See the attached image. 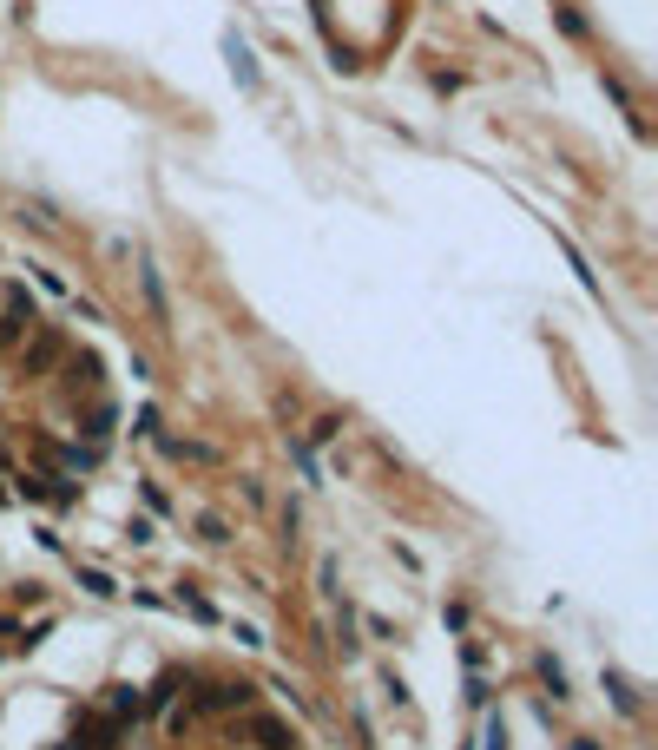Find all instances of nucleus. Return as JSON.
I'll return each instance as SVG.
<instances>
[{
    "label": "nucleus",
    "instance_id": "obj_1",
    "mask_svg": "<svg viewBox=\"0 0 658 750\" xmlns=\"http://www.w3.org/2000/svg\"><path fill=\"white\" fill-rule=\"evenodd\" d=\"M224 60H231V73H237V86H244V93H257V86H264V79H257V60H251V47H244L237 33H224Z\"/></svg>",
    "mask_w": 658,
    "mask_h": 750
},
{
    "label": "nucleus",
    "instance_id": "obj_2",
    "mask_svg": "<svg viewBox=\"0 0 658 750\" xmlns=\"http://www.w3.org/2000/svg\"><path fill=\"white\" fill-rule=\"evenodd\" d=\"M251 698H257L251 685H231V678H224V685H211V691H204L198 704H204V711H244V704H251Z\"/></svg>",
    "mask_w": 658,
    "mask_h": 750
},
{
    "label": "nucleus",
    "instance_id": "obj_3",
    "mask_svg": "<svg viewBox=\"0 0 658 750\" xmlns=\"http://www.w3.org/2000/svg\"><path fill=\"white\" fill-rule=\"evenodd\" d=\"M251 737H257V744H264V750H297V737H290V724H277V718H257V724H251Z\"/></svg>",
    "mask_w": 658,
    "mask_h": 750
},
{
    "label": "nucleus",
    "instance_id": "obj_4",
    "mask_svg": "<svg viewBox=\"0 0 658 750\" xmlns=\"http://www.w3.org/2000/svg\"><path fill=\"white\" fill-rule=\"evenodd\" d=\"M106 711H112V718H119V724H126V718H139V711H145V698H139V691H132V685H112Z\"/></svg>",
    "mask_w": 658,
    "mask_h": 750
},
{
    "label": "nucleus",
    "instance_id": "obj_5",
    "mask_svg": "<svg viewBox=\"0 0 658 750\" xmlns=\"http://www.w3.org/2000/svg\"><path fill=\"white\" fill-rule=\"evenodd\" d=\"M481 750H507V724H501V711H487V718H481Z\"/></svg>",
    "mask_w": 658,
    "mask_h": 750
},
{
    "label": "nucleus",
    "instance_id": "obj_6",
    "mask_svg": "<svg viewBox=\"0 0 658 750\" xmlns=\"http://www.w3.org/2000/svg\"><path fill=\"white\" fill-rule=\"evenodd\" d=\"M79 586H86L93 599H112V593H119V586H112V579L99 573V566H79Z\"/></svg>",
    "mask_w": 658,
    "mask_h": 750
},
{
    "label": "nucleus",
    "instance_id": "obj_7",
    "mask_svg": "<svg viewBox=\"0 0 658 750\" xmlns=\"http://www.w3.org/2000/svg\"><path fill=\"white\" fill-rule=\"evenodd\" d=\"M178 606H185V612H191V619H204V625H211V619H218V612H211V599H198V593H185V586H178Z\"/></svg>",
    "mask_w": 658,
    "mask_h": 750
},
{
    "label": "nucleus",
    "instance_id": "obj_8",
    "mask_svg": "<svg viewBox=\"0 0 658 750\" xmlns=\"http://www.w3.org/2000/svg\"><path fill=\"white\" fill-rule=\"evenodd\" d=\"M540 678H547V691H553V698H566V672L553 665V658H540Z\"/></svg>",
    "mask_w": 658,
    "mask_h": 750
},
{
    "label": "nucleus",
    "instance_id": "obj_9",
    "mask_svg": "<svg viewBox=\"0 0 658 750\" xmlns=\"http://www.w3.org/2000/svg\"><path fill=\"white\" fill-rule=\"evenodd\" d=\"M145 303H152V310L165 316V290H158V270H145Z\"/></svg>",
    "mask_w": 658,
    "mask_h": 750
},
{
    "label": "nucleus",
    "instance_id": "obj_10",
    "mask_svg": "<svg viewBox=\"0 0 658 750\" xmlns=\"http://www.w3.org/2000/svg\"><path fill=\"white\" fill-rule=\"evenodd\" d=\"M573 750H599V744H586V737H580V744H573Z\"/></svg>",
    "mask_w": 658,
    "mask_h": 750
}]
</instances>
